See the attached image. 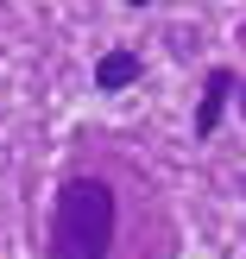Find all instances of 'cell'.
I'll return each mask as SVG.
<instances>
[{
  "label": "cell",
  "instance_id": "6da1fadb",
  "mask_svg": "<svg viewBox=\"0 0 246 259\" xmlns=\"http://www.w3.org/2000/svg\"><path fill=\"white\" fill-rule=\"evenodd\" d=\"M114 222H120V202L101 177H76L57 190V215H51V247L57 259H108L114 247Z\"/></svg>",
  "mask_w": 246,
  "mask_h": 259
},
{
  "label": "cell",
  "instance_id": "7a4b0ae2",
  "mask_svg": "<svg viewBox=\"0 0 246 259\" xmlns=\"http://www.w3.org/2000/svg\"><path fill=\"white\" fill-rule=\"evenodd\" d=\"M227 95H234V70H209V82H202V101H196V133H202V139L221 126Z\"/></svg>",
  "mask_w": 246,
  "mask_h": 259
},
{
  "label": "cell",
  "instance_id": "3957f363",
  "mask_svg": "<svg viewBox=\"0 0 246 259\" xmlns=\"http://www.w3.org/2000/svg\"><path fill=\"white\" fill-rule=\"evenodd\" d=\"M95 82H101V89H126V82H139V57H133V51H108V57L95 63Z\"/></svg>",
  "mask_w": 246,
  "mask_h": 259
},
{
  "label": "cell",
  "instance_id": "277c9868",
  "mask_svg": "<svg viewBox=\"0 0 246 259\" xmlns=\"http://www.w3.org/2000/svg\"><path fill=\"white\" fill-rule=\"evenodd\" d=\"M240 114H246V95H240Z\"/></svg>",
  "mask_w": 246,
  "mask_h": 259
}]
</instances>
